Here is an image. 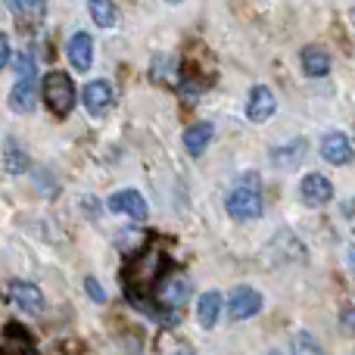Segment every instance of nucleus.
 Here are the masks:
<instances>
[{
    "label": "nucleus",
    "instance_id": "f257e3e1",
    "mask_svg": "<svg viewBox=\"0 0 355 355\" xmlns=\"http://www.w3.org/2000/svg\"><path fill=\"white\" fill-rule=\"evenodd\" d=\"M162 268H166V259H162V250L156 246H147L137 252V259L125 268V290L128 293H137V290H150L156 281H162Z\"/></svg>",
    "mask_w": 355,
    "mask_h": 355
},
{
    "label": "nucleus",
    "instance_id": "f03ea898",
    "mask_svg": "<svg viewBox=\"0 0 355 355\" xmlns=\"http://www.w3.org/2000/svg\"><path fill=\"white\" fill-rule=\"evenodd\" d=\"M227 215L237 221H252L262 215L265 202H262V193H259V178L256 175H246L237 187L227 193Z\"/></svg>",
    "mask_w": 355,
    "mask_h": 355
},
{
    "label": "nucleus",
    "instance_id": "7ed1b4c3",
    "mask_svg": "<svg viewBox=\"0 0 355 355\" xmlns=\"http://www.w3.org/2000/svg\"><path fill=\"white\" fill-rule=\"evenodd\" d=\"M37 103V69L28 53L16 56V85L10 91V106L16 112H31Z\"/></svg>",
    "mask_w": 355,
    "mask_h": 355
},
{
    "label": "nucleus",
    "instance_id": "20e7f679",
    "mask_svg": "<svg viewBox=\"0 0 355 355\" xmlns=\"http://www.w3.org/2000/svg\"><path fill=\"white\" fill-rule=\"evenodd\" d=\"M41 97L53 116H69L75 100H78V94H75V81L69 78L66 72H50L47 78L41 81Z\"/></svg>",
    "mask_w": 355,
    "mask_h": 355
},
{
    "label": "nucleus",
    "instance_id": "39448f33",
    "mask_svg": "<svg viewBox=\"0 0 355 355\" xmlns=\"http://www.w3.org/2000/svg\"><path fill=\"white\" fill-rule=\"evenodd\" d=\"M81 100H85V110L91 112V116H103L112 106V100H116V91H112V85L106 78H94L85 85Z\"/></svg>",
    "mask_w": 355,
    "mask_h": 355
},
{
    "label": "nucleus",
    "instance_id": "423d86ee",
    "mask_svg": "<svg viewBox=\"0 0 355 355\" xmlns=\"http://www.w3.org/2000/svg\"><path fill=\"white\" fill-rule=\"evenodd\" d=\"M259 309H262V293L252 287H237L231 296H227V315H231L234 321L252 318Z\"/></svg>",
    "mask_w": 355,
    "mask_h": 355
},
{
    "label": "nucleus",
    "instance_id": "0eeeda50",
    "mask_svg": "<svg viewBox=\"0 0 355 355\" xmlns=\"http://www.w3.org/2000/svg\"><path fill=\"white\" fill-rule=\"evenodd\" d=\"M300 196H302V202H306V206H327V202L334 200V184L327 181L324 175L312 172V175L302 178Z\"/></svg>",
    "mask_w": 355,
    "mask_h": 355
},
{
    "label": "nucleus",
    "instance_id": "6e6552de",
    "mask_svg": "<svg viewBox=\"0 0 355 355\" xmlns=\"http://www.w3.org/2000/svg\"><path fill=\"white\" fill-rule=\"evenodd\" d=\"M277 110V100L275 94H271V87L265 85H256L250 91V100H246V119L250 122H268L271 116H275Z\"/></svg>",
    "mask_w": 355,
    "mask_h": 355
},
{
    "label": "nucleus",
    "instance_id": "1a4fd4ad",
    "mask_svg": "<svg viewBox=\"0 0 355 355\" xmlns=\"http://www.w3.org/2000/svg\"><path fill=\"white\" fill-rule=\"evenodd\" d=\"M106 206H110L112 212H119V215H128V218H147V212H150L147 200H144L137 190H119V193L110 196Z\"/></svg>",
    "mask_w": 355,
    "mask_h": 355
},
{
    "label": "nucleus",
    "instance_id": "9d476101",
    "mask_svg": "<svg viewBox=\"0 0 355 355\" xmlns=\"http://www.w3.org/2000/svg\"><path fill=\"white\" fill-rule=\"evenodd\" d=\"M10 300L28 315H37L44 309V293L28 281H12L10 284Z\"/></svg>",
    "mask_w": 355,
    "mask_h": 355
},
{
    "label": "nucleus",
    "instance_id": "9b49d317",
    "mask_svg": "<svg viewBox=\"0 0 355 355\" xmlns=\"http://www.w3.org/2000/svg\"><path fill=\"white\" fill-rule=\"evenodd\" d=\"M321 156L331 166H346V162H352V141L346 135H340V131H331L321 141Z\"/></svg>",
    "mask_w": 355,
    "mask_h": 355
},
{
    "label": "nucleus",
    "instance_id": "f8f14e48",
    "mask_svg": "<svg viewBox=\"0 0 355 355\" xmlns=\"http://www.w3.org/2000/svg\"><path fill=\"white\" fill-rule=\"evenodd\" d=\"M69 60H72V66L78 69V72H87L94 62V37L87 35V31H75L72 37H69Z\"/></svg>",
    "mask_w": 355,
    "mask_h": 355
},
{
    "label": "nucleus",
    "instance_id": "ddd939ff",
    "mask_svg": "<svg viewBox=\"0 0 355 355\" xmlns=\"http://www.w3.org/2000/svg\"><path fill=\"white\" fill-rule=\"evenodd\" d=\"M156 300H159L166 309L178 312V309L190 300V284L184 281V277H166L162 287H159V293H156Z\"/></svg>",
    "mask_w": 355,
    "mask_h": 355
},
{
    "label": "nucleus",
    "instance_id": "4468645a",
    "mask_svg": "<svg viewBox=\"0 0 355 355\" xmlns=\"http://www.w3.org/2000/svg\"><path fill=\"white\" fill-rule=\"evenodd\" d=\"M302 72L312 75V78H324L327 72H331V53H327L324 47H315V44H309L306 50H302Z\"/></svg>",
    "mask_w": 355,
    "mask_h": 355
},
{
    "label": "nucleus",
    "instance_id": "2eb2a0df",
    "mask_svg": "<svg viewBox=\"0 0 355 355\" xmlns=\"http://www.w3.org/2000/svg\"><path fill=\"white\" fill-rule=\"evenodd\" d=\"M0 355H37V349L22 327L10 324L3 334V343H0Z\"/></svg>",
    "mask_w": 355,
    "mask_h": 355
},
{
    "label": "nucleus",
    "instance_id": "dca6fc26",
    "mask_svg": "<svg viewBox=\"0 0 355 355\" xmlns=\"http://www.w3.org/2000/svg\"><path fill=\"white\" fill-rule=\"evenodd\" d=\"M215 128L209 122H193L187 131H184V147H187L190 156H202L209 147V141H212Z\"/></svg>",
    "mask_w": 355,
    "mask_h": 355
},
{
    "label": "nucleus",
    "instance_id": "f3484780",
    "mask_svg": "<svg viewBox=\"0 0 355 355\" xmlns=\"http://www.w3.org/2000/svg\"><path fill=\"white\" fill-rule=\"evenodd\" d=\"M3 166L10 175H25L28 172V153L22 150V144L16 141V137H6L3 141Z\"/></svg>",
    "mask_w": 355,
    "mask_h": 355
},
{
    "label": "nucleus",
    "instance_id": "a211bd4d",
    "mask_svg": "<svg viewBox=\"0 0 355 355\" xmlns=\"http://www.w3.org/2000/svg\"><path fill=\"white\" fill-rule=\"evenodd\" d=\"M221 315V293L218 290H206L200 296V306H196V318H200L202 327H212Z\"/></svg>",
    "mask_w": 355,
    "mask_h": 355
},
{
    "label": "nucleus",
    "instance_id": "6ab92c4d",
    "mask_svg": "<svg viewBox=\"0 0 355 355\" xmlns=\"http://www.w3.org/2000/svg\"><path fill=\"white\" fill-rule=\"evenodd\" d=\"M306 150H309L306 141H293V144H287V147H277L275 153H271V159H275L277 168H293V166H300Z\"/></svg>",
    "mask_w": 355,
    "mask_h": 355
},
{
    "label": "nucleus",
    "instance_id": "aec40b11",
    "mask_svg": "<svg viewBox=\"0 0 355 355\" xmlns=\"http://www.w3.org/2000/svg\"><path fill=\"white\" fill-rule=\"evenodd\" d=\"M87 10H91V19L100 28H112L119 19V10L112 0H87Z\"/></svg>",
    "mask_w": 355,
    "mask_h": 355
},
{
    "label": "nucleus",
    "instance_id": "412c9836",
    "mask_svg": "<svg viewBox=\"0 0 355 355\" xmlns=\"http://www.w3.org/2000/svg\"><path fill=\"white\" fill-rule=\"evenodd\" d=\"M150 78L156 85H178V69H175V60L168 56H153V69H150Z\"/></svg>",
    "mask_w": 355,
    "mask_h": 355
},
{
    "label": "nucleus",
    "instance_id": "4be33fe9",
    "mask_svg": "<svg viewBox=\"0 0 355 355\" xmlns=\"http://www.w3.org/2000/svg\"><path fill=\"white\" fill-rule=\"evenodd\" d=\"M293 355H324V349L318 346V340L312 334H296L293 337Z\"/></svg>",
    "mask_w": 355,
    "mask_h": 355
},
{
    "label": "nucleus",
    "instance_id": "5701e85b",
    "mask_svg": "<svg viewBox=\"0 0 355 355\" xmlns=\"http://www.w3.org/2000/svg\"><path fill=\"white\" fill-rule=\"evenodd\" d=\"M85 290L91 293L94 302H106V293H103V287L97 284V277H87V281H85Z\"/></svg>",
    "mask_w": 355,
    "mask_h": 355
},
{
    "label": "nucleus",
    "instance_id": "b1692460",
    "mask_svg": "<svg viewBox=\"0 0 355 355\" xmlns=\"http://www.w3.org/2000/svg\"><path fill=\"white\" fill-rule=\"evenodd\" d=\"M12 60V50H10V37L3 35V31H0V69L6 66V62Z\"/></svg>",
    "mask_w": 355,
    "mask_h": 355
},
{
    "label": "nucleus",
    "instance_id": "393cba45",
    "mask_svg": "<svg viewBox=\"0 0 355 355\" xmlns=\"http://www.w3.org/2000/svg\"><path fill=\"white\" fill-rule=\"evenodd\" d=\"M340 327H343L346 334H355V309L343 312V318H340Z\"/></svg>",
    "mask_w": 355,
    "mask_h": 355
},
{
    "label": "nucleus",
    "instance_id": "a878e982",
    "mask_svg": "<svg viewBox=\"0 0 355 355\" xmlns=\"http://www.w3.org/2000/svg\"><path fill=\"white\" fill-rule=\"evenodd\" d=\"M25 3H28V0H10V6H12V12H19V10H22V6Z\"/></svg>",
    "mask_w": 355,
    "mask_h": 355
},
{
    "label": "nucleus",
    "instance_id": "bb28decb",
    "mask_svg": "<svg viewBox=\"0 0 355 355\" xmlns=\"http://www.w3.org/2000/svg\"><path fill=\"white\" fill-rule=\"evenodd\" d=\"M349 259H352V268H355V246H352V252H349Z\"/></svg>",
    "mask_w": 355,
    "mask_h": 355
},
{
    "label": "nucleus",
    "instance_id": "cd10ccee",
    "mask_svg": "<svg viewBox=\"0 0 355 355\" xmlns=\"http://www.w3.org/2000/svg\"><path fill=\"white\" fill-rule=\"evenodd\" d=\"M166 3H181V0H166Z\"/></svg>",
    "mask_w": 355,
    "mask_h": 355
},
{
    "label": "nucleus",
    "instance_id": "c85d7f7f",
    "mask_svg": "<svg viewBox=\"0 0 355 355\" xmlns=\"http://www.w3.org/2000/svg\"><path fill=\"white\" fill-rule=\"evenodd\" d=\"M268 355H281V352H277V349H271V352H268Z\"/></svg>",
    "mask_w": 355,
    "mask_h": 355
},
{
    "label": "nucleus",
    "instance_id": "c756f323",
    "mask_svg": "<svg viewBox=\"0 0 355 355\" xmlns=\"http://www.w3.org/2000/svg\"><path fill=\"white\" fill-rule=\"evenodd\" d=\"M178 355H190V352H178Z\"/></svg>",
    "mask_w": 355,
    "mask_h": 355
},
{
    "label": "nucleus",
    "instance_id": "7c9ffc66",
    "mask_svg": "<svg viewBox=\"0 0 355 355\" xmlns=\"http://www.w3.org/2000/svg\"><path fill=\"white\" fill-rule=\"evenodd\" d=\"M352 22H355V10H352Z\"/></svg>",
    "mask_w": 355,
    "mask_h": 355
}]
</instances>
